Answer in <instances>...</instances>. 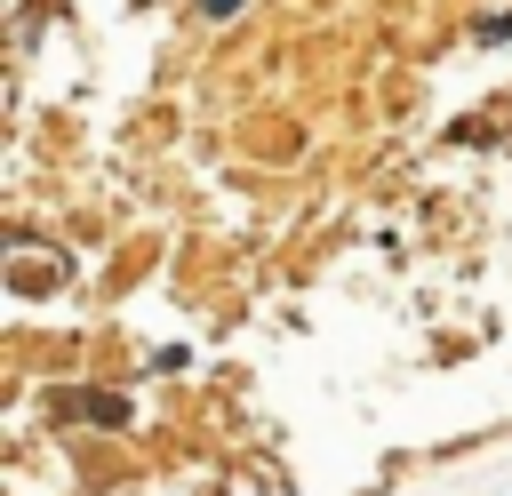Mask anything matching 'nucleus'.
Returning a JSON list of instances; mask_svg holds the SVG:
<instances>
[{"label":"nucleus","instance_id":"f257e3e1","mask_svg":"<svg viewBox=\"0 0 512 496\" xmlns=\"http://www.w3.org/2000/svg\"><path fill=\"white\" fill-rule=\"evenodd\" d=\"M232 8H240V0H208V16H232Z\"/></svg>","mask_w":512,"mask_h":496}]
</instances>
